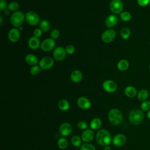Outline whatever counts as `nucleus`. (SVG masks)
<instances>
[{"mask_svg": "<svg viewBox=\"0 0 150 150\" xmlns=\"http://www.w3.org/2000/svg\"><path fill=\"white\" fill-rule=\"evenodd\" d=\"M112 140V137L107 130L101 129L97 132L96 141L99 145L104 146L109 145Z\"/></svg>", "mask_w": 150, "mask_h": 150, "instance_id": "f257e3e1", "label": "nucleus"}, {"mask_svg": "<svg viewBox=\"0 0 150 150\" xmlns=\"http://www.w3.org/2000/svg\"><path fill=\"white\" fill-rule=\"evenodd\" d=\"M144 117V112L142 110L138 109L131 110L128 114V119L129 122L135 125L140 124L142 122Z\"/></svg>", "mask_w": 150, "mask_h": 150, "instance_id": "f03ea898", "label": "nucleus"}, {"mask_svg": "<svg viewBox=\"0 0 150 150\" xmlns=\"http://www.w3.org/2000/svg\"><path fill=\"white\" fill-rule=\"evenodd\" d=\"M109 121L113 125H119L123 120L121 112L117 108H112L110 110L108 114Z\"/></svg>", "mask_w": 150, "mask_h": 150, "instance_id": "7ed1b4c3", "label": "nucleus"}, {"mask_svg": "<svg viewBox=\"0 0 150 150\" xmlns=\"http://www.w3.org/2000/svg\"><path fill=\"white\" fill-rule=\"evenodd\" d=\"M25 19V14L21 11L14 12L10 17V22L12 26L15 28H19L22 26Z\"/></svg>", "mask_w": 150, "mask_h": 150, "instance_id": "20e7f679", "label": "nucleus"}, {"mask_svg": "<svg viewBox=\"0 0 150 150\" xmlns=\"http://www.w3.org/2000/svg\"><path fill=\"white\" fill-rule=\"evenodd\" d=\"M110 11L115 14H119L122 12L124 4L121 0H112L110 4Z\"/></svg>", "mask_w": 150, "mask_h": 150, "instance_id": "39448f33", "label": "nucleus"}, {"mask_svg": "<svg viewBox=\"0 0 150 150\" xmlns=\"http://www.w3.org/2000/svg\"><path fill=\"white\" fill-rule=\"evenodd\" d=\"M25 20L31 26H36L40 22L39 15L33 11H29L25 15Z\"/></svg>", "mask_w": 150, "mask_h": 150, "instance_id": "423d86ee", "label": "nucleus"}, {"mask_svg": "<svg viewBox=\"0 0 150 150\" xmlns=\"http://www.w3.org/2000/svg\"><path fill=\"white\" fill-rule=\"evenodd\" d=\"M56 45V42L54 39L52 38H47L42 41L40 44L41 50L43 52H50L53 49H54Z\"/></svg>", "mask_w": 150, "mask_h": 150, "instance_id": "0eeeda50", "label": "nucleus"}, {"mask_svg": "<svg viewBox=\"0 0 150 150\" xmlns=\"http://www.w3.org/2000/svg\"><path fill=\"white\" fill-rule=\"evenodd\" d=\"M116 36V32L114 29L105 30L101 35V40L103 42L108 43L112 42Z\"/></svg>", "mask_w": 150, "mask_h": 150, "instance_id": "6e6552de", "label": "nucleus"}, {"mask_svg": "<svg viewBox=\"0 0 150 150\" xmlns=\"http://www.w3.org/2000/svg\"><path fill=\"white\" fill-rule=\"evenodd\" d=\"M54 65V60L50 56H45L39 61V66L43 70L50 69Z\"/></svg>", "mask_w": 150, "mask_h": 150, "instance_id": "1a4fd4ad", "label": "nucleus"}, {"mask_svg": "<svg viewBox=\"0 0 150 150\" xmlns=\"http://www.w3.org/2000/svg\"><path fill=\"white\" fill-rule=\"evenodd\" d=\"M66 52L65 48L62 46H58L53 50V56L54 59L57 61L63 60L66 56Z\"/></svg>", "mask_w": 150, "mask_h": 150, "instance_id": "9d476101", "label": "nucleus"}, {"mask_svg": "<svg viewBox=\"0 0 150 150\" xmlns=\"http://www.w3.org/2000/svg\"><path fill=\"white\" fill-rule=\"evenodd\" d=\"M103 88L106 92L114 93L117 89V84L116 82L112 80H106L102 84Z\"/></svg>", "mask_w": 150, "mask_h": 150, "instance_id": "9b49d317", "label": "nucleus"}, {"mask_svg": "<svg viewBox=\"0 0 150 150\" xmlns=\"http://www.w3.org/2000/svg\"><path fill=\"white\" fill-rule=\"evenodd\" d=\"M20 37H21L20 30L16 28H12L9 31L8 34V39L9 40V41L13 43L18 42L20 39Z\"/></svg>", "mask_w": 150, "mask_h": 150, "instance_id": "f8f14e48", "label": "nucleus"}, {"mask_svg": "<svg viewBox=\"0 0 150 150\" xmlns=\"http://www.w3.org/2000/svg\"><path fill=\"white\" fill-rule=\"evenodd\" d=\"M77 104L79 107L83 110H88L91 106V103L90 100L85 97H80L78 98Z\"/></svg>", "mask_w": 150, "mask_h": 150, "instance_id": "ddd939ff", "label": "nucleus"}, {"mask_svg": "<svg viewBox=\"0 0 150 150\" xmlns=\"http://www.w3.org/2000/svg\"><path fill=\"white\" fill-rule=\"evenodd\" d=\"M127 141V138L122 134H118L115 135L112 140V144L116 146H121L124 145Z\"/></svg>", "mask_w": 150, "mask_h": 150, "instance_id": "4468645a", "label": "nucleus"}, {"mask_svg": "<svg viewBox=\"0 0 150 150\" xmlns=\"http://www.w3.org/2000/svg\"><path fill=\"white\" fill-rule=\"evenodd\" d=\"M59 130L60 134L62 136L67 137L72 131V127L70 124L68 122H64L60 125Z\"/></svg>", "mask_w": 150, "mask_h": 150, "instance_id": "2eb2a0df", "label": "nucleus"}, {"mask_svg": "<svg viewBox=\"0 0 150 150\" xmlns=\"http://www.w3.org/2000/svg\"><path fill=\"white\" fill-rule=\"evenodd\" d=\"M94 137V132L93 129H87L84 130L81 135V138L83 141L86 143H89L91 142Z\"/></svg>", "mask_w": 150, "mask_h": 150, "instance_id": "dca6fc26", "label": "nucleus"}, {"mask_svg": "<svg viewBox=\"0 0 150 150\" xmlns=\"http://www.w3.org/2000/svg\"><path fill=\"white\" fill-rule=\"evenodd\" d=\"M118 21V18L115 15H110L107 16L105 20V24L107 27L112 28L117 25Z\"/></svg>", "mask_w": 150, "mask_h": 150, "instance_id": "f3484780", "label": "nucleus"}, {"mask_svg": "<svg viewBox=\"0 0 150 150\" xmlns=\"http://www.w3.org/2000/svg\"><path fill=\"white\" fill-rule=\"evenodd\" d=\"M28 44L30 49L32 50H36L39 47V46H40L41 43L39 38L35 36H32L28 40Z\"/></svg>", "mask_w": 150, "mask_h": 150, "instance_id": "a211bd4d", "label": "nucleus"}, {"mask_svg": "<svg viewBox=\"0 0 150 150\" xmlns=\"http://www.w3.org/2000/svg\"><path fill=\"white\" fill-rule=\"evenodd\" d=\"M137 90L136 88L132 86H127L124 89L125 95L129 98H133L137 95Z\"/></svg>", "mask_w": 150, "mask_h": 150, "instance_id": "6ab92c4d", "label": "nucleus"}, {"mask_svg": "<svg viewBox=\"0 0 150 150\" xmlns=\"http://www.w3.org/2000/svg\"><path fill=\"white\" fill-rule=\"evenodd\" d=\"M82 79L83 74L81 72L78 70H75L73 71L70 74V79L74 83H79L81 81Z\"/></svg>", "mask_w": 150, "mask_h": 150, "instance_id": "aec40b11", "label": "nucleus"}, {"mask_svg": "<svg viewBox=\"0 0 150 150\" xmlns=\"http://www.w3.org/2000/svg\"><path fill=\"white\" fill-rule=\"evenodd\" d=\"M26 63L32 66L36 65L38 63V58L36 56L33 54H28L25 56Z\"/></svg>", "mask_w": 150, "mask_h": 150, "instance_id": "412c9836", "label": "nucleus"}, {"mask_svg": "<svg viewBox=\"0 0 150 150\" xmlns=\"http://www.w3.org/2000/svg\"><path fill=\"white\" fill-rule=\"evenodd\" d=\"M117 69L120 71H125L127 70L129 66V64L128 60L125 59L120 60L117 63Z\"/></svg>", "mask_w": 150, "mask_h": 150, "instance_id": "4be33fe9", "label": "nucleus"}, {"mask_svg": "<svg viewBox=\"0 0 150 150\" xmlns=\"http://www.w3.org/2000/svg\"><path fill=\"white\" fill-rule=\"evenodd\" d=\"M102 125V121L99 118H93L90 124V127L91 129L97 130L99 129Z\"/></svg>", "mask_w": 150, "mask_h": 150, "instance_id": "5701e85b", "label": "nucleus"}, {"mask_svg": "<svg viewBox=\"0 0 150 150\" xmlns=\"http://www.w3.org/2000/svg\"><path fill=\"white\" fill-rule=\"evenodd\" d=\"M58 107L59 108L63 111H67L69 108H70V103L69 102L65 100V99H62V100H60L59 103H58Z\"/></svg>", "mask_w": 150, "mask_h": 150, "instance_id": "b1692460", "label": "nucleus"}, {"mask_svg": "<svg viewBox=\"0 0 150 150\" xmlns=\"http://www.w3.org/2000/svg\"><path fill=\"white\" fill-rule=\"evenodd\" d=\"M149 96V91L146 89H142L139 90L137 95V98L140 101H145L147 100Z\"/></svg>", "mask_w": 150, "mask_h": 150, "instance_id": "393cba45", "label": "nucleus"}, {"mask_svg": "<svg viewBox=\"0 0 150 150\" xmlns=\"http://www.w3.org/2000/svg\"><path fill=\"white\" fill-rule=\"evenodd\" d=\"M131 35L130 29L127 27H124L121 29L120 35L124 40L128 39Z\"/></svg>", "mask_w": 150, "mask_h": 150, "instance_id": "a878e982", "label": "nucleus"}, {"mask_svg": "<svg viewBox=\"0 0 150 150\" xmlns=\"http://www.w3.org/2000/svg\"><path fill=\"white\" fill-rule=\"evenodd\" d=\"M40 29L42 30V32H47L49 30L50 26V23L47 20H42L39 24Z\"/></svg>", "mask_w": 150, "mask_h": 150, "instance_id": "bb28decb", "label": "nucleus"}, {"mask_svg": "<svg viewBox=\"0 0 150 150\" xmlns=\"http://www.w3.org/2000/svg\"><path fill=\"white\" fill-rule=\"evenodd\" d=\"M81 141H82V139L79 136L74 135L71 139V143L74 146L79 147L81 145Z\"/></svg>", "mask_w": 150, "mask_h": 150, "instance_id": "cd10ccee", "label": "nucleus"}, {"mask_svg": "<svg viewBox=\"0 0 150 150\" xmlns=\"http://www.w3.org/2000/svg\"><path fill=\"white\" fill-rule=\"evenodd\" d=\"M57 145L60 149H66L68 146V142L64 138H60L57 141Z\"/></svg>", "mask_w": 150, "mask_h": 150, "instance_id": "c85d7f7f", "label": "nucleus"}, {"mask_svg": "<svg viewBox=\"0 0 150 150\" xmlns=\"http://www.w3.org/2000/svg\"><path fill=\"white\" fill-rule=\"evenodd\" d=\"M131 14L128 11L122 12L120 13L121 19L124 22H128L131 19Z\"/></svg>", "mask_w": 150, "mask_h": 150, "instance_id": "c756f323", "label": "nucleus"}, {"mask_svg": "<svg viewBox=\"0 0 150 150\" xmlns=\"http://www.w3.org/2000/svg\"><path fill=\"white\" fill-rule=\"evenodd\" d=\"M141 109L144 111H149L150 110V100H146L142 101L141 104Z\"/></svg>", "mask_w": 150, "mask_h": 150, "instance_id": "7c9ffc66", "label": "nucleus"}, {"mask_svg": "<svg viewBox=\"0 0 150 150\" xmlns=\"http://www.w3.org/2000/svg\"><path fill=\"white\" fill-rule=\"evenodd\" d=\"M19 4L17 2H11L7 7V9H9L11 11H14L16 12L18 11V9H19Z\"/></svg>", "mask_w": 150, "mask_h": 150, "instance_id": "2f4dec72", "label": "nucleus"}, {"mask_svg": "<svg viewBox=\"0 0 150 150\" xmlns=\"http://www.w3.org/2000/svg\"><path fill=\"white\" fill-rule=\"evenodd\" d=\"M80 150H96V148L91 144L85 143L81 145Z\"/></svg>", "mask_w": 150, "mask_h": 150, "instance_id": "473e14b6", "label": "nucleus"}, {"mask_svg": "<svg viewBox=\"0 0 150 150\" xmlns=\"http://www.w3.org/2000/svg\"><path fill=\"white\" fill-rule=\"evenodd\" d=\"M40 70V66L36 64V65L32 66V67L30 69V74L32 75L36 76L39 73Z\"/></svg>", "mask_w": 150, "mask_h": 150, "instance_id": "72a5a7b5", "label": "nucleus"}, {"mask_svg": "<svg viewBox=\"0 0 150 150\" xmlns=\"http://www.w3.org/2000/svg\"><path fill=\"white\" fill-rule=\"evenodd\" d=\"M77 127L80 129L86 130L88 128V124L84 121H80L77 123Z\"/></svg>", "mask_w": 150, "mask_h": 150, "instance_id": "f704fd0d", "label": "nucleus"}, {"mask_svg": "<svg viewBox=\"0 0 150 150\" xmlns=\"http://www.w3.org/2000/svg\"><path fill=\"white\" fill-rule=\"evenodd\" d=\"M59 35H60V32L58 29H53L50 32V38H52L53 39H56L58 38Z\"/></svg>", "mask_w": 150, "mask_h": 150, "instance_id": "c9c22d12", "label": "nucleus"}, {"mask_svg": "<svg viewBox=\"0 0 150 150\" xmlns=\"http://www.w3.org/2000/svg\"><path fill=\"white\" fill-rule=\"evenodd\" d=\"M65 49H66V52L67 54H72L75 52V47L71 45H67Z\"/></svg>", "mask_w": 150, "mask_h": 150, "instance_id": "e433bc0d", "label": "nucleus"}, {"mask_svg": "<svg viewBox=\"0 0 150 150\" xmlns=\"http://www.w3.org/2000/svg\"><path fill=\"white\" fill-rule=\"evenodd\" d=\"M150 2V0H137V3L139 6L144 7L148 5Z\"/></svg>", "mask_w": 150, "mask_h": 150, "instance_id": "4c0bfd02", "label": "nucleus"}, {"mask_svg": "<svg viewBox=\"0 0 150 150\" xmlns=\"http://www.w3.org/2000/svg\"><path fill=\"white\" fill-rule=\"evenodd\" d=\"M8 5L6 4V0H0V11H4L6 9Z\"/></svg>", "mask_w": 150, "mask_h": 150, "instance_id": "58836bf2", "label": "nucleus"}, {"mask_svg": "<svg viewBox=\"0 0 150 150\" xmlns=\"http://www.w3.org/2000/svg\"><path fill=\"white\" fill-rule=\"evenodd\" d=\"M42 33V30L40 29V28H36L35 29V30L33 31V35L34 36L39 38V37L41 36Z\"/></svg>", "mask_w": 150, "mask_h": 150, "instance_id": "ea45409f", "label": "nucleus"}, {"mask_svg": "<svg viewBox=\"0 0 150 150\" xmlns=\"http://www.w3.org/2000/svg\"><path fill=\"white\" fill-rule=\"evenodd\" d=\"M104 150H111V148L109 145H106V146H104Z\"/></svg>", "mask_w": 150, "mask_h": 150, "instance_id": "a19ab883", "label": "nucleus"}, {"mask_svg": "<svg viewBox=\"0 0 150 150\" xmlns=\"http://www.w3.org/2000/svg\"><path fill=\"white\" fill-rule=\"evenodd\" d=\"M4 14L6 15H8L9 14V9H5L4 11Z\"/></svg>", "mask_w": 150, "mask_h": 150, "instance_id": "79ce46f5", "label": "nucleus"}, {"mask_svg": "<svg viewBox=\"0 0 150 150\" xmlns=\"http://www.w3.org/2000/svg\"><path fill=\"white\" fill-rule=\"evenodd\" d=\"M147 117L150 120V110L147 112Z\"/></svg>", "mask_w": 150, "mask_h": 150, "instance_id": "37998d69", "label": "nucleus"}, {"mask_svg": "<svg viewBox=\"0 0 150 150\" xmlns=\"http://www.w3.org/2000/svg\"><path fill=\"white\" fill-rule=\"evenodd\" d=\"M0 18H1V22H0V23H1V24L2 25V21H3V19H2V15H1V17H0Z\"/></svg>", "mask_w": 150, "mask_h": 150, "instance_id": "c03bdc74", "label": "nucleus"}, {"mask_svg": "<svg viewBox=\"0 0 150 150\" xmlns=\"http://www.w3.org/2000/svg\"><path fill=\"white\" fill-rule=\"evenodd\" d=\"M22 29H23V27H22V26H19V27L18 28V29H19V30H21Z\"/></svg>", "mask_w": 150, "mask_h": 150, "instance_id": "a18cd8bd", "label": "nucleus"}, {"mask_svg": "<svg viewBox=\"0 0 150 150\" xmlns=\"http://www.w3.org/2000/svg\"><path fill=\"white\" fill-rule=\"evenodd\" d=\"M149 70H150V64H149Z\"/></svg>", "mask_w": 150, "mask_h": 150, "instance_id": "49530a36", "label": "nucleus"}]
</instances>
